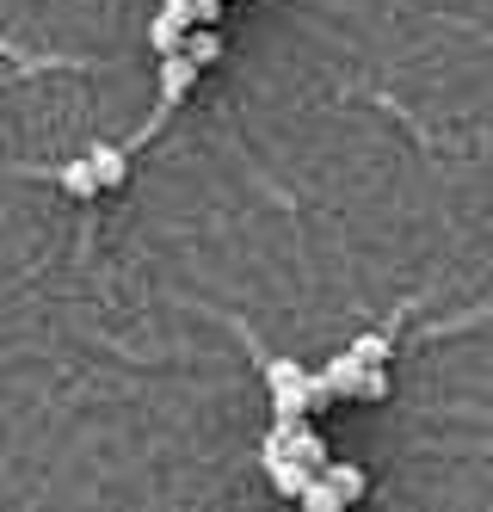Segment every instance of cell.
Wrapping results in <instances>:
<instances>
[{"label":"cell","instance_id":"obj_7","mask_svg":"<svg viewBox=\"0 0 493 512\" xmlns=\"http://www.w3.org/2000/svg\"><path fill=\"white\" fill-rule=\"evenodd\" d=\"M315 475H321V482H333V488H339V500H346V506L370 494V475H364L358 463H333V457H327V463H321Z\"/></svg>","mask_w":493,"mask_h":512},{"label":"cell","instance_id":"obj_4","mask_svg":"<svg viewBox=\"0 0 493 512\" xmlns=\"http://www.w3.org/2000/svg\"><path fill=\"white\" fill-rule=\"evenodd\" d=\"M407 315H413V303H401L383 327H364V334H358L346 352H352L358 364H389V358H395V334H401V321H407Z\"/></svg>","mask_w":493,"mask_h":512},{"label":"cell","instance_id":"obj_2","mask_svg":"<svg viewBox=\"0 0 493 512\" xmlns=\"http://www.w3.org/2000/svg\"><path fill=\"white\" fill-rule=\"evenodd\" d=\"M259 463H265V482H272L284 500H296L302 488H309V463H302L296 451H290V438H284V426H272V432H265V445H259Z\"/></svg>","mask_w":493,"mask_h":512},{"label":"cell","instance_id":"obj_8","mask_svg":"<svg viewBox=\"0 0 493 512\" xmlns=\"http://www.w3.org/2000/svg\"><path fill=\"white\" fill-rule=\"evenodd\" d=\"M296 506H309V512H346L339 488H333V482H321V475H309V488L296 494Z\"/></svg>","mask_w":493,"mask_h":512},{"label":"cell","instance_id":"obj_6","mask_svg":"<svg viewBox=\"0 0 493 512\" xmlns=\"http://www.w3.org/2000/svg\"><path fill=\"white\" fill-rule=\"evenodd\" d=\"M37 173H50V179H56V186H62L68 198H99V179H93L87 155H81V161H62V167H37Z\"/></svg>","mask_w":493,"mask_h":512},{"label":"cell","instance_id":"obj_3","mask_svg":"<svg viewBox=\"0 0 493 512\" xmlns=\"http://www.w3.org/2000/svg\"><path fill=\"white\" fill-rule=\"evenodd\" d=\"M185 31H192V0H161V13L148 19V50H155V56L179 50Z\"/></svg>","mask_w":493,"mask_h":512},{"label":"cell","instance_id":"obj_1","mask_svg":"<svg viewBox=\"0 0 493 512\" xmlns=\"http://www.w3.org/2000/svg\"><path fill=\"white\" fill-rule=\"evenodd\" d=\"M229 327L247 340V352H259V340H253V327H247V321H229ZM259 371H265V389H272V420H296V414H309V371H302L296 358L259 352Z\"/></svg>","mask_w":493,"mask_h":512},{"label":"cell","instance_id":"obj_10","mask_svg":"<svg viewBox=\"0 0 493 512\" xmlns=\"http://www.w3.org/2000/svg\"><path fill=\"white\" fill-rule=\"evenodd\" d=\"M210 19H222V0H192V25H210Z\"/></svg>","mask_w":493,"mask_h":512},{"label":"cell","instance_id":"obj_5","mask_svg":"<svg viewBox=\"0 0 493 512\" xmlns=\"http://www.w3.org/2000/svg\"><path fill=\"white\" fill-rule=\"evenodd\" d=\"M87 167L99 179V192H118L124 179H130V149H124V142H99V149L87 155Z\"/></svg>","mask_w":493,"mask_h":512},{"label":"cell","instance_id":"obj_9","mask_svg":"<svg viewBox=\"0 0 493 512\" xmlns=\"http://www.w3.org/2000/svg\"><path fill=\"white\" fill-rule=\"evenodd\" d=\"M389 395V364H364L358 371V389H352V401H383Z\"/></svg>","mask_w":493,"mask_h":512}]
</instances>
